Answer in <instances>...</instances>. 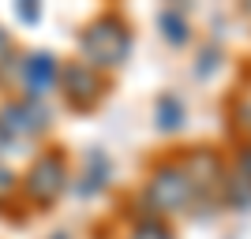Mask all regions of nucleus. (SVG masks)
Instances as JSON below:
<instances>
[{"instance_id":"nucleus-6","label":"nucleus","mask_w":251,"mask_h":239,"mask_svg":"<svg viewBox=\"0 0 251 239\" xmlns=\"http://www.w3.org/2000/svg\"><path fill=\"white\" fill-rule=\"evenodd\" d=\"M19 79H23V86H26V97L45 101V97L60 86V60H56L52 52H30V56H23V64H19Z\"/></svg>"},{"instance_id":"nucleus-2","label":"nucleus","mask_w":251,"mask_h":239,"mask_svg":"<svg viewBox=\"0 0 251 239\" xmlns=\"http://www.w3.org/2000/svg\"><path fill=\"white\" fill-rule=\"evenodd\" d=\"M143 198L150 206V217H169V213H184V209L195 206V187H191L188 172L180 161H169V165H157L150 172Z\"/></svg>"},{"instance_id":"nucleus-3","label":"nucleus","mask_w":251,"mask_h":239,"mask_svg":"<svg viewBox=\"0 0 251 239\" xmlns=\"http://www.w3.org/2000/svg\"><path fill=\"white\" fill-rule=\"evenodd\" d=\"M68 183H72L68 157H64L60 150H49V153L34 157V165L26 168V176H23V195L30 198L34 206H52V202L68 191Z\"/></svg>"},{"instance_id":"nucleus-5","label":"nucleus","mask_w":251,"mask_h":239,"mask_svg":"<svg viewBox=\"0 0 251 239\" xmlns=\"http://www.w3.org/2000/svg\"><path fill=\"white\" fill-rule=\"evenodd\" d=\"M60 90L68 94V101L79 109V112H90L98 101L105 97V79L101 71L86 67V64H64L60 67Z\"/></svg>"},{"instance_id":"nucleus-12","label":"nucleus","mask_w":251,"mask_h":239,"mask_svg":"<svg viewBox=\"0 0 251 239\" xmlns=\"http://www.w3.org/2000/svg\"><path fill=\"white\" fill-rule=\"evenodd\" d=\"M11 195H15V176H11L8 168L0 165V202H8Z\"/></svg>"},{"instance_id":"nucleus-13","label":"nucleus","mask_w":251,"mask_h":239,"mask_svg":"<svg viewBox=\"0 0 251 239\" xmlns=\"http://www.w3.org/2000/svg\"><path fill=\"white\" fill-rule=\"evenodd\" d=\"M0 67H15V56H11V38L0 30Z\"/></svg>"},{"instance_id":"nucleus-14","label":"nucleus","mask_w":251,"mask_h":239,"mask_svg":"<svg viewBox=\"0 0 251 239\" xmlns=\"http://www.w3.org/2000/svg\"><path fill=\"white\" fill-rule=\"evenodd\" d=\"M11 146H15V142H11V138H8V131H4V127H0V157H4V153H8V150H11Z\"/></svg>"},{"instance_id":"nucleus-9","label":"nucleus","mask_w":251,"mask_h":239,"mask_svg":"<svg viewBox=\"0 0 251 239\" xmlns=\"http://www.w3.org/2000/svg\"><path fill=\"white\" fill-rule=\"evenodd\" d=\"M157 26H161V38H169V45H184L188 42V11L184 8H165L161 15H157Z\"/></svg>"},{"instance_id":"nucleus-15","label":"nucleus","mask_w":251,"mask_h":239,"mask_svg":"<svg viewBox=\"0 0 251 239\" xmlns=\"http://www.w3.org/2000/svg\"><path fill=\"white\" fill-rule=\"evenodd\" d=\"M19 15H23L26 22H34V19H38V8H30V4H23V8H19Z\"/></svg>"},{"instance_id":"nucleus-7","label":"nucleus","mask_w":251,"mask_h":239,"mask_svg":"<svg viewBox=\"0 0 251 239\" xmlns=\"http://www.w3.org/2000/svg\"><path fill=\"white\" fill-rule=\"evenodd\" d=\"M109 183V157L101 153V150H90L86 153V172L79 176V195H98V191Z\"/></svg>"},{"instance_id":"nucleus-11","label":"nucleus","mask_w":251,"mask_h":239,"mask_svg":"<svg viewBox=\"0 0 251 239\" xmlns=\"http://www.w3.org/2000/svg\"><path fill=\"white\" fill-rule=\"evenodd\" d=\"M232 176L240 179L244 187H251V142L236 150V165H232Z\"/></svg>"},{"instance_id":"nucleus-8","label":"nucleus","mask_w":251,"mask_h":239,"mask_svg":"<svg viewBox=\"0 0 251 239\" xmlns=\"http://www.w3.org/2000/svg\"><path fill=\"white\" fill-rule=\"evenodd\" d=\"M154 112H157V127L161 131H180L184 120H188V109H184V101L176 94H161L157 105H154Z\"/></svg>"},{"instance_id":"nucleus-10","label":"nucleus","mask_w":251,"mask_h":239,"mask_svg":"<svg viewBox=\"0 0 251 239\" xmlns=\"http://www.w3.org/2000/svg\"><path fill=\"white\" fill-rule=\"evenodd\" d=\"M127 239H176V232L169 228L161 217H150L147 213V217H139L135 224H131V236Z\"/></svg>"},{"instance_id":"nucleus-4","label":"nucleus","mask_w":251,"mask_h":239,"mask_svg":"<svg viewBox=\"0 0 251 239\" xmlns=\"http://www.w3.org/2000/svg\"><path fill=\"white\" fill-rule=\"evenodd\" d=\"M52 112L45 101H34V97H19V101H8L0 109V127L8 131L11 142H23V138H34L49 131Z\"/></svg>"},{"instance_id":"nucleus-1","label":"nucleus","mask_w":251,"mask_h":239,"mask_svg":"<svg viewBox=\"0 0 251 239\" xmlns=\"http://www.w3.org/2000/svg\"><path fill=\"white\" fill-rule=\"evenodd\" d=\"M83 64L94 71H116L131 56V26L120 11H101L94 22H86L79 34Z\"/></svg>"},{"instance_id":"nucleus-16","label":"nucleus","mask_w":251,"mask_h":239,"mask_svg":"<svg viewBox=\"0 0 251 239\" xmlns=\"http://www.w3.org/2000/svg\"><path fill=\"white\" fill-rule=\"evenodd\" d=\"M52 239H68V236H52Z\"/></svg>"}]
</instances>
